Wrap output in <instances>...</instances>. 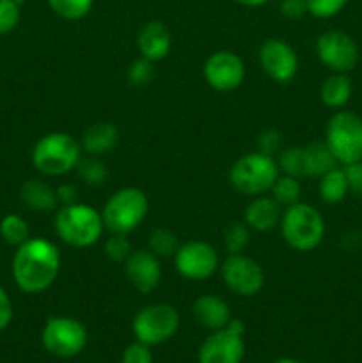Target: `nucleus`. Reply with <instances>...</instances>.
<instances>
[{"mask_svg":"<svg viewBox=\"0 0 362 363\" xmlns=\"http://www.w3.org/2000/svg\"><path fill=\"white\" fill-rule=\"evenodd\" d=\"M119 140V131H117L116 124L106 123V121H99V123L91 124L87 130L82 133L80 145L84 155L87 156H102L109 155Z\"/></svg>","mask_w":362,"mask_h":363,"instance_id":"nucleus-20","label":"nucleus"},{"mask_svg":"<svg viewBox=\"0 0 362 363\" xmlns=\"http://www.w3.org/2000/svg\"><path fill=\"white\" fill-rule=\"evenodd\" d=\"M181 325L180 312L169 303H151L135 314L131 332L135 340L146 346H160L177 333Z\"/></svg>","mask_w":362,"mask_h":363,"instance_id":"nucleus-8","label":"nucleus"},{"mask_svg":"<svg viewBox=\"0 0 362 363\" xmlns=\"http://www.w3.org/2000/svg\"><path fill=\"white\" fill-rule=\"evenodd\" d=\"M353 85L346 73H332L323 80L319 87V99L325 106L332 110H343L351 99Z\"/></svg>","mask_w":362,"mask_h":363,"instance_id":"nucleus-22","label":"nucleus"},{"mask_svg":"<svg viewBox=\"0 0 362 363\" xmlns=\"http://www.w3.org/2000/svg\"><path fill=\"white\" fill-rule=\"evenodd\" d=\"M280 236L295 252H312L325 238V218L314 206L297 202L284 208L280 216Z\"/></svg>","mask_w":362,"mask_h":363,"instance_id":"nucleus-4","label":"nucleus"},{"mask_svg":"<svg viewBox=\"0 0 362 363\" xmlns=\"http://www.w3.org/2000/svg\"><path fill=\"white\" fill-rule=\"evenodd\" d=\"M13 279L25 294H41L53 286L60 272V252L46 238H28L13 257Z\"/></svg>","mask_w":362,"mask_h":363,"instance_id":"nucleus-1","label":"nucleus"},{"mask_svg":"<svg viewBox=\"0 0 362 363\" xmlns=\"http://www.w3.org/2000/svg\"><path fill=\"white\" fill-rule=\"evenodd\" d=\"M121 363H153L151 347L135 340L133 344H130V346L123 351Z\"/></svg>","mask_w":362,"mask_h":363,"instance_id":"nucleus-37","label":"nucleus"},{"mask_svg":"<svg viewBox=\"0 0 362 363\" xmlns=\"http://www.w3.org/2000/svg\"><path fill=\"white\" fill-rule=\"evenodd\" d=\"M57 199H59V206H67L78 202V190L75 184H60L55 188Z\"/></svg>","mask_w":362,"mask_h":363,"instance_id":"nucleus-41","label":"nucleus"},{"mask_svg":"<svg viewBox=\"0 0 362 363\" xmlns=\"http://www.w3.org/2000/svg\"><path fill=\"white\" fill-rule=\"evenodd\" d=\"M307 13L318 20H329L339 14L348 4V0H305Z\"/></svg>","mask_w":362,"mask_h":363,"instance_id":"nucleus-35","label":"nucleus"},{"mask_svg":"<svg viewBox=\"0 0 362 363\" xmlns=\"http://www.w3.org/2000/svg\"><path fill=\"white\" fill-rule=\"evenodd\" d=\"M21 18V4L18 0H0V35L16 28Z\"/></svg>","mask_w":362,"mask_h":363,"instance_id":"nucleus-34","label":"nucleus"},{"mask_svg":"<svg viewBox=\"0 0 362 363\" xmlns=\"http://www.w3.org/2000/svg\"><path fill=\"white\" fill-rule=\"evenodd\" d=\"M280 147H283V135L280 131L273 130H265L258 138V151L259 152H265V155L273 156L275 158L277 155L280 152Z\"/></svg>","mask_w":362,"mask_h":363,"instance_id":"nucleus-36","label":"nucleus"},{"mask_svg":"<svg viewBox=\"0 0 362 363\" xmlns=\"http://www.w3.org/2000/svg\"><path fill=\"white\" fill-rule=\"evenodd\" d=\"M236 2L238 6H243V7H261L265 4H268L270 0H233Z\"/></svg>","mask_w":362,"mask_h":363,"instance_id":"nucleus-42","label":"nucleus"},{"mask_svg":"<svg viewBox=\"0 0 362 363\" xmlns=\"http://www.w3.org/2000/svg\"><path fill=\"white\" fill-rule=\"evenodd\" d=\"M277 160L265 152H247L240 156L229 169V183L238 194L247 197L266 195L279 177Z\"/></svg>","mask_w":362,"mask_h":363,"instance_id":"nucleus-6","label":"nucleus"},{"mask_svg":"<svg viewBox=\"0 0 362 363\" xmlns=\"http://www.w3.org/2000/svg\"><path fill=\"white\" fill-rule=\"evenodd\" d=\"M272 363H302V362L295 360V358H277V360H273Z\"/></svg>","mask_w":362,"mask_h":363,"instance_id":"nucleus-43","label":"nucleus"},{"mask_svg":"<svg viewBox=\"0 0 362 363\" xmlns=\"http://www.w3.org/2000/svg\"><path fill=\"white\" fill-rule=\"evenodd\" d=\"M245 325L231 319L226 328L209 333L197 353L199 363H241L245 357Z\"/></svg>","mask_w":362,"mask_h":363,"instance_id":"nucleus-10","label":"nucleus"},{"mask_svg":"<svg viewBox=\"0 0 362 363\" xmlns=\"http://www.w3.org/2000/svg\"><path fill=\"white\" fill-rule=\"evenodd\" d=\"M220 275L231 293L241 298H252L265 287V272L256 259L245 254H227L220 264Z\"/></svg>","mask_w":362,"mask_h":363,"instance_id":"nucleus-13","label":"nucleus"},{"mask_svg":"<svg viewBox=\"0 0 362 363\" xmlns=\"http://www.w3.org/2000/svg\"><path fill=\"white\" fill-rule=\"evenodd\" d=\"M103 250H105L106 259H110L112 262H117V264H123L130 257L131 252H133V247H131L126 234H110L105 240Z\"/></svg>","mask_w":362,"mask_h":363,"instance_id":"nucleus-32","label":"nucleus"},{"mask_svg":"<svg viewBox=\"0 0 362 363\" xmlns=\"http://www.w3.org/2000/svg\"><path fill=\"white\" fill-rule=\"evenodd\" d=\"M305 155V174L307 177H322L323 174L330 172L339 167L337 160L334 158L332 151L327 147L325 142H311L304 147Z\"/></svg>","mask_w":362,"mask_h":363,"instance_id":"nucleus-23","label":"nucleus"},{"mask_svg":"<svg viewBox=\"0 0 362 363\" xmlns=\"http://www.w3.org/2000/svg\"><path fill=\"white\" fill-rule=\"evenodd\" d=\"M0 236L4 238V241L14 247H20L21 243L31 238V230H28L27 222L25 218H21L20 215H6L0 222Z\"/></svg>","mask_w":362,"mask_h":363,"instance_id":"nucleus-30","label":"nucleus"},{"mask_svg":"<svg viewBox=\"0 0 362 363\" xmlns=\"http://www.w3.org/2000/svg\"><path fill=\"white\" fill-rule=\"evenodd\" d=\"M149 213V199L141 188L126 186L114 191L102 209L105 230L110 234H130L142 225Z\"/></svg>","mask_w":362,"mask_h":363,"instance_id":"nucleus-5","label":"nucleus"},{"mask_svg":"<svg viewBox=\"0 0 362 363\" xmlns=\"http://www.w3.org/2000/svg\"><path fill=\"white\" fill-rule=\"evenodd\" d=\"M126 279L142 294H148L160 286L162 280V262L149 248H138L123 262Z\"/></svg>","mask_w":362,"mask_h":363,"instance_id":"nucleus-16","label":"nucleus"},{"mask_svg":"<svg viewBox=\"0 0 362 363\" xmlns=\"http://www.w3.org/2000/svg\"><path fill=\"white\" fill-rule=\"evenodd\" d=\"M192 312H194V318L199 323V326L209 330V332L226 328L231 319H233L227 301H224V298L216 296V294H202V296H199L194 301Z\"/></svg>","mask_w":362,"mask_h":363,"instance_id":"nucleus-19","label":"nucleus"},{"mask_svg":"<svg viewBox=\"0 0 362 363\" xmlns=\"http://www.w3.org/2000/svg\"><path fill=\"white\" fill-rule=\"evenodd\" d=\"M318 60L332 73H350L361 60V50L355 39L343 30H325L316 39Z\"/></svg>","mask_w":362,"mask_h":363,"instance_id":"nucleus-11","label":"nucleus"},{"mask_svg":"<svg viewBox=\"0 0 362 363\" xmlns=\"http://www.w3.org/2000/svg\"><path fill=\"white\" fill-rule=\"evenodd\" d=\"M55 234L62 243L73 248H89L98 243L105 233L102 211L84 202L59 206L53 220Z\"/></svg>","mask_w":362,"mask_h":363,"instance_id":"nucleus-2","label":"nucleus"},{"mask_svg":"<svg viewBox=\"0 0 362 363\" xmlns=\"http://www.w3.org/2000/svg\"><path fill=\"white\" fill-rule=\"evenodd\" d=\"M275 160H277V165H279L280 174L297 177V179H304V177H307V174H305L304 147L280 149V152L275 156Z\"/></svg>","mask_w":362,"mask_h":363,"instance_id":"nucleus-28","label":"nucleus"},{"mask_svg":"<svg viewBox=\"0 0 362 363\" xmlns=\"http://www.w3.org/2000/svg\"><path fill=\"white\" fill-rule=\"evenodd\" d=\"M251 241V229L245 222H231L222 233V243L227 254H243Z\"/></svg>","mask_w":362,"mask_h":363,"instance_id":"nucleus-31","label":"nucleus"},{"mask_svg":"<svg viewBox=\"0 0 362 363\" xmlns=\"http://www.w3.org/2000/svg\"><path fill=\"white\" fill-rule=\"evenodd\" d=\"M20 197L21 202L35 213H52L57 211V208H59L55 188L50 186L46 181L41 179L25 181L21 184Z\"/></svg>","mask_w":362,"mask_h":363,"instance_id":"nucleus-21","label":"nucleus"},{"mask_svg":"<svg viewBox=\"0 0 362 363\" xmlns=\"http://www.w3.org/2000/svg\"><path fill=\"white\" fill-rule=\"evenodd\" d=\"M344 176H346L348 188L353 194L362 195V160L361 162L350 163V165H344Z\"/></svg>","mask_w":362,"mask_h":363,"instance_id":"nucleus-38","label":"nucleus"},{"mask_svg":"<svg viewBox=\"0 0 362 363\" xmlns=\"http://www.w3.org/2000/svg\"><path fill=\"white\" fill-rule=\"evenodd\" d=\"M268 194L272 195V197L275 199L283 208L297 204V202H300L302 199L300 179L286 176V174H279V177H277L275 183L272 184Z\"/></svg>","mask_w":362,"mask_h":363,"instance_id":"nucleus-25","label":"nucleus"},{"mask_svg":"<svg viewBox=\"0 0 362 363\" xmlns=\"http://www.w3.org/2000/svg\"><path fill=\"white\" fill-rule=\"evenodd\" d=\"M170 46H172V38H170V30L163 21L151 20L138 30V53L151 62L165 59L170 52Z\"/></svg>","mask_w":362,"mask_h":363,"instance_id":"nucleus-18","label":"nucleus"},{"mask_svg":"<svg viewBox=\"0 0 362 363\" xmlns=\"http://www.w3.org/2000/svg\"><path fill=\"white\" fill-rule=\"evenodd\" d=\"M280 13L290 20H298V18L307 14V4H305V0H283Z\"/></svg>","mask_w":362,"mask_h":363,"instance_id":"nucleus-39","label":"nucleus"},{"mask_svg":"<svg viewBox=\"0 0 362 363\" xmlns=\"http://www.w3.org/2000/svg\"><path fill=\"white\" fill-rule=\"evenodd\" d=\"M318 191L322 201L327 202V204H339V202H343L346 195L350 194L343 167H336L330 172L323 174L318 181Z\"/></svg>","mask_w":362,"mask_h":363,"instance_id":"nucleus-24","label":"nucleus"},{"mask_svg":"<svg viewBox=\"0 0 362 363\" xmlns=\"http://www.w3.org/2000/svg\"><path fill=\"white\" fill-rule=\"evenodd\" d=\"M245 62L231 50H219L206 59L202 77L212 89L219 92H233L243 84Z\"/></svg>","mask_w":362,"mask_h":363,"instance_id":"nucleus-14","label":"nucleus"},{"mask_svg":"<svg viewBox=\"0 0 362 363\" xmlns=\"http://www.w3.org/2000/svg\"><path fill=\"white\" fill-rule=\"evenodd\" d=\"M181 243L177 240L176 233H172L170 229H165V227H158L148 238V248L160 259L174 257Z\"/></svg>","mask_w":362,"mask_h":363,"instance_id":"nucleus-27","label":"nucleus"},{"mask_svg":"<svg viewBox=\"0 0 362 363\" xmlns=\"http://www.w3.org/2000/svg\"><path fill=\"white\" fill-rule=\"evenodd\" d=\"M50 9L59 18L67 21H78L91 13L94 0H46Z\"/></svg>","mask_w":362,"mask_h":363,"instance_id":"nucleus-29","label":"nucleus"},{"mask_svg":"<svg viewBox=\"0 0 362 363\" xmlns=\"http://www.w3.org/2000/svg\"><path fill=\"white\" fill-rule=\"evenodd\" d=\"M84 156L80 140L64 131H53L35 142L32 149V165L39 174L60 177L75 172Z\"/></svg>","mask_w":362,"mask_h":363,"instance_id":"nucleus-3","label":"nucleus"},{"mask_svg":"<svg viewBox=\"0 0 362 363\" xmlns=\"http://www.w3.org/2000/svg\"><path fill=\"white\" fill-rule=\"evenodd\" d=\"M43 347L57 358H73L87 346V330L78 319L55 315L46 321L41 333Z\"/></svg>","mask_w":362,"mask_h":363,"instance_id":"nucleus-9","label":"nucleus"},{"mask_svg":"<svg viewBox=\"0 0 362 363\" xmlns=\"http://www.w3.org/2000/svg\"><path fill=\"white\" fill-rule=\"evenodd\" d=\"M75 172H77L78 179H82V183L87 186H102L109 177V169L98 156H82Z\"/></svg>","mask_w":362,"mask_h":363,"instance_id":"nucleus-26","label":"nucleus"},{"mask_svg":"<svg viewBox=\"0 0 362 363\" xmlns=\"http://www.w3.org/2000/svg\"><path fill=\"white\" fill-rule=\"evenodd\" d=\"M323 142L341 167L362 160V117L351 110H336L325 128Z\"/></svg>","mask_w":362,"mask_h":363,"instance_id":"nucleus-7","label":"nucleus"},{"mask_svg":"<svg viewBox=\"0 0 362 363\" xmlns=\"http://www.w3.org/2000/svg\"><path fill=\"white\" fill-rule=\"evenodd\" d=\"M126 77L131 85H135V87H144L155 77V62L144 59V57H138V59H135L130 64V67L126 71Z\"/></svg>","mask_w":362,"mask_h":363,"instance_id":"nucleus-33","label":"nucleus"},{"mask_svg":"<svg viewBox=\"0 0 362 363\" xmlns=\"http://www.w3.org/2000/svg\"><path fill=\"white\" fill-rule=\"evenodd\" d=\"M259 66L275 84H290L298 73V55L284 39L270 38L259 48Z\"/></svg>","mask_w":362,"mask_h":363,"instance_id":"nucleus-15","label":"nucleus"},{"mask_svg":"<svg viewBox=\"0 0 362 363\" xmlns=\"http://www.w3.org/2000/svg\"><path fill=\"white\" fill-rule=\"evenodd\" d=\"M172 259L177 275L187 280H194V282L209 279L215 275L216 269H220L219 252L213 245L202 240L181 243Z\"/></svg>","mask_w":362,"mask_h":363,"instance_id":"nucleus-12","label":"nucleus"},{"mask_svg":"<svg viewBox=\"0 0 362 363\" xmlns=\"http://www.w3.org/2000/svg\"><path fill=\"white\" fill-rule=\"evenodd\" d=\"M283 211L284 208L272 195H258V197H252L251 202L245 206L243 222L251 230L268 233L279 227Z\"/></svg>","mask_w":362,"mask_h":363,"instance_id":"nucleus-17","label":"nucleus"},{"mask_svg":"<svg viewBox=\"0 0 362 363\" xmlns=\"http://www.w3.org/2000/svg\"><path fill=\"white\" fill-rule=\"evenodd\" d=\"M13 321V303L6 291L0 287V332L6 330Z\"/></svg>","mask_w":362,"mask_h":363,"instance_id":"nucleus-40","label":"nucleus"}]
</instances>
